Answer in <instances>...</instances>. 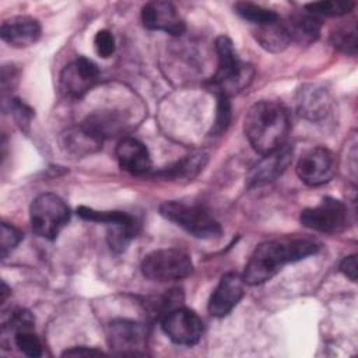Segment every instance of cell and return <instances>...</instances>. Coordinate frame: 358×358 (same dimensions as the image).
<instances>
[{
	"mask_svg": "<svg viewBox=\"0 0 358 358\" xmlns=\"http://www.w3.org/2000/svg\"><path fill=\"white\" fill-rule=\"evenodd\" d=\"M320 245L309 238H281L266 241L256 246L250 255L243 281L249 285H259L271 280L285 264L295 263L316 255Z\"/></svg>",
	"mask_w": 358,
	"mask_h": 358,
	"instance_id": "6da1fadb",
	"label": "cell"
},
{
	"mask_svg": "<svg viewBox=\"0 0 358 358\" xmlns=\"http://www.w3.org/2000/svg\"><path fill=\"white\" fill-rule=\"evenodd\" d=\"M243 131L252 148L266 155L285 144L289 131L288 110L278 102L260 101L246 112Z\"/></svg>",
	"mask_w": 358,
	"mask_h": 358,
	"instance_id": "7a4b0ae2",
	"label": "cell"
},
{
	"mask_svg": "<svg viewBox=\"0 0 358 358\" xmlns=\"http://www.w3.org/2000/svg\"><path fill=\"white\" fill-rule=\"evenodd\" d=\"M215 52L218 66L208 81L210 90H213L215 95L231 96L249 84L253 70L250 66L239 60L232 41L225 35L215 39Z\"/></svg>",
	"mask_w": 358,
	"mask_h": 358,
	"instance_id": "3957f363",
	"label": "cell"
},
{
	"mask_svg": "<svg viewBox=\"0 0 358 358\" xmlns=\"http://www.w3.org/2000/svg\"><path fill=\"white\" fill-rule=\"evenodd\" d=\"M159 213L164 218L199 239L218 238L222 232L220 222L206 208L197 204L171 200L161 204Z\"/></svg>",
	"mask_w": 358,
	"mask_h": 358,
	"instance_id": "277c9868",
	"label": "cell"
},
{
	"mask_svg": "<svg viewBox=\"0 0 358 358\" xmlns=\"http://www.w3.org/2000/svg\"><path fill=\"white\" fill-rule=\"evenodd\" d=\"M29 217L32 231L41 238L53 241L67 225L70 210L57 194L42 193L32 200Z\"/></svg>",
	"mask_w": 358,
	"mask_h": 358,
	"instance_id": "5b68a950",
	"label": "cell"
},
{
	"mask_svg": "<svg viewBox=\"0 0 358 358\" xmlns=\"http://www.w3.org/2000/svg\"><path fill=\"white\" fill-rule=\"evenodd\" d=\"M141 271L144 277L152 281H176L193 273V262L190 255L182 249H157L144 256Z\"/></svg>",
	"mask_w": 358,
	"mask_h": 358,
	"instance_id": "8992f818",
	"label": "cell"
},
{
	"mask_svg": "<svg viewBox=\"0 0 358 358\" xmlns=\"http://www.w3.org/2000/svg\"><path fill=\"white\" fill-rule=\"evenodd\" d=\"M77 214L85 221L106 225V241L110 250L115 253L124 252L130 241L138 232L137 220L124 211H99L81 206L77 208Z\"/></svg>",
	"mask_w": 358,
	"mask_h": 358,
	"instance_id": "52a82bcc",
	"label": "cell"
},
{
	"mask_svg": "<svg viewBox=\"0 0 358 358\" xmlns=\"http://www.w3.org/2000/svg\"><path fill=\"white\" fill-rule=\"evenodd\" d=\"M299 222L323 234L343 232L348 225V208L333 197H324L317 206L301 211Z\"/></svg>",
	"mask_w": 358,
	"mask_h": 358,
	"instance_id": "ba28073f",
	"label": "cell"
},
{
	"mask_svg": "<svg viewBox=\"0 0 358 358\" xmlns=\"http://www.w3.org/2000/svg\"><path fill=\"white\" fill-rule=\"evenodd\" d=\"M161 327L166 337L179 345H194L203 334V322L193 310L176 306L161 316Z\"/></svg>",
	"mask_w": 358,
	"mask_h": 358,
	"instance_id": "9c48e42d",
	"label": "cell"
},
{
	"mask_svg": "<svg viewBox=\"0 0 358 358\" xmlns=\"http://www.w3.org/2000/svg\"><path fill=\"white\" fill-rule=\"evenodd\" d=\"M108 344L117 355H145L147 329L143 323L129 319H115L106 329Z\"/></svg>",
	"mask_w": 358,
	"mask_h": 358,
	"instance_id": "30bf717a",
	"label": "cell"
},
{
	"mask_svg": "<svg viewBox=\"0 0 358 358\" xmlns=\"http://www.w3.org/2000/svg\"><path fill=\"white\" fill-rule=\"evenodd\" d=\"M336 172V158L326 147L306 151L296 164L298 178L308 186H320L331 180Z\"/></svg>",
	"mask_w": 358,
	"mask_h": 358,
	"instance_id": "8fae6325",
	"label": "cell"
},
{
	"mask_svg": "<svg viewBox=\"0 0 358 358\" xmlns=\"http://www.w3.org/2000/svg\"><path fill=\"white\" fill-rule=\"evenodd\" d=\"M98 80V66L87 57H78L63 67L60 73V88L70 98H81Z\"/></svg>",
	"mask_w": 358,
	"mask_h": 358,
	"instance_id": "7c38bea8",
	"label": "cell"
},
{
	"mask_svg": "<svg viewBox=\"0 0 358 358\" xmlns=\"http://www.w3.org/2000/svg\"><path fill=\"white\" fill-rule=\"evenodd\" d=\"M141 22L150 31H162L175 36L182 35L186 29L176 7L171 1L164 0L147 3L141 10Z\"/></svg>",
	"mask_w": 358,
	"mask_h": 358,
	"instance_id": "4fadbf2b",
	"label": "cell"
},
{
	"mask_svg": "<svg viewBox=\"0 0 358 358\" xmlns=\"http://www.w3.org/2000/svg\"><path fill=\"white\" fill-rule=\"evenodd\" d=\"M292 155L294 148L289 144H282L280 148L263 155L246 176L248 187L262 186L275 180L291 165Z\"/></svg>",
	"mask_w": 358,
	"mask_h": 358,
	"instance_id": "5bb4252c",
	"label": "cell"
},
{
	"mask_svg": "<svg viewBox=\"0 0 358 358\" xmlns=\"http://www.w3.org/2000/svg\"><path fill=\"white\" fill-rule=\"evenodd\" d=\"M245 281L236 273H227L208 299V313L214 317L227 316L243 298Z\"/></svg>",
	"mask_w": 358,
	"mask_h": 358,
	"instance_id": "9a60e30c",
	"label": "cell"
},
{
	"mask_svg": "<svg viewBox=\"0 0 358 358\" xmlns=\"http://www.w3.org/2000/svg\"><path fill=\"white\" fill-rule=\"evenodd\" d=\"M34 322L35 320L31 312L25 309H20L11 315L4 329H8V331H13L14 343L21 352L35 358L42 355V344L38 336L35 334Z\"/></svg>",
	"mask_w": 358,
	"mask_h": 358,
	"instance_id": "2e32d148",
	"label": "cell"
},
{
	"mask_svg": "<svg viewBox=\"0 0 358 358\" xmlns=\"http://www.w3.org/2000/svg\"><path fill=\"white\" fill-rule=\"evenodd\" d=\"M0 35L1 39L13 48H27L39 39L41 25L34 17L17 15L3 21Z\"/></svg>",
	"mask_w": 358,
	"mask_h": 358,
	"instance_id": "e0dca14e",
	"label": "cell"
},
{
	"mask_svg": "<svg viewBox=\"0 0 358 358\" xmlns=\"http://www.w3.org/2000/svg\"><path fill=\"white\" fill-rule=\"evenodd\" d=\"M119 166L131 175H144L151 169V157L147 147L137 138H122L115 150Z\"/></svg>",
	"mask_w": 358,
	"mask_h": 358,
	"instance_id": "ac0fdd59",
	"label": "cell"
},
{
	"mask_svg": "<svg viewBox=\"0 0 358 358\" xmlns=\"http://www.w3.org/2000/svg\"><path fill=\"white\" fill-rule=\"evenodd\" d=\"M208 154L204 151H194L185 155L175 164L158 171L155 176L172 182H189L193 180L207 165Z\"/></svg>",
	"mask_w": 358,
	"mask_h": 358,
	"instance_id": "d6986e66",
	"label": "cell"
},
{
	"mask_svg": "<svg viewBox=\"0 0 358 358\" xmlns=\"http://www.w3.org/2000/svg\"><path fill=\"white\" fill-rule=\"evenodd\" d=\"M62 148L73 157H85L96 152L102 148L103 141L96 138L91 131H88L81 123L66 130L60 138Z\"/></svg>",
	"mask_w": 358,
	"mask_h": 358,
	"instance_id": "ffe728a7",
	"label": "cell"
},
{
	"mask_svg": "<svg viewBox=\"0 0 358 358\" xmlns=\"http://www.w3.org/2000/svg\"><path fill=\"white\" fill-rule=\"evenodd\" d=\"M298 110L309 120H320L330 110V98L326 90L317 85L301 88L298 96Z\"/></svg>",
	"mask_w": 358,
	"mask_h": 358,
	"instance_id": "44dd1931",
	"label": "cell"
},
{
	"mask_svg": "<svg viewBox=\"0 0 358 358\" xmlns=\"http://www.w3.org/2000/svg\"><path fill=\"white\" fill-rule=\"evenodd\" d=\"M253 36L263 49L271 53H278L291 43L285 21H282L281 18L256 27V29L253 31Z\"/></svg>",
	"mask_w": 358,
	"mask_h": 358,
	"instance_id": "7402d4cb",
	"label": "cell"
},
{
	"mask_svg": "<svg viewBox=\"0 0 358 358\" xmlns=\"http://www.w3.org/2000/svg\"><path fill=\"white\" fill-rule=\"evenodd\" d=\"M291 42L299 45H309L319 38L320 20L312 14H296L285 20Z\"/></svg>",
	"mask_w": 358,
	"mask_h": 358,
	"instance_id": "603a6c76",
	"label": "cell"
},
{
	"mask_svg": "<svg viewBox=\"0 0 358 358\" xmlns=\"http://www.w3.org/2000/svg\"><path fill=\"white\" fill-rule=\"evenodd\" d=\"M234 8L239 17H242L245 21H249L250 24H255L256 27L277 21L280 18V15L275 11L249 1L236 3Z\"/></svg>",
	"mask_w": 358,
	"mask_h": 358,
	"instance_id": "cb8c5ba5",
	"label": "cell"
},
{
	"mask_svg": "<svg viewBox=\"0 0 358 358\" xmlns=\"http://www.w3.org/2000/svg\"><path fill=\"white\" fill-rule=\"evenodd\" d=\"M354 1H336V0H326V1H313L305 4V8L309 14L315 17H341L348 14L354 8Z\"/></svg>",
	"mask_w": 358,
	"mask_h": 358,
	"instance_id": "d4e9b609",
	"label": "cell"
},
{
	"mask_svg": "<svg viewBox=\"0 0 358 358\" xmlns=\"http://www.w3.org/2000/svg\"><path fill=\"white\" fill-rule=\"evenodd\" d=\"M331 45L341 53L355 56L357 53V27L355 22L337 28L330 36Z\"/></svg>",
	"mask_w": 358,
	"mask_h": 358,
	"instance_id": "484cf974",
	"label": "cell"
},
{
	"mask_svg": "<svg viewBox=\"0 0 358 358\" xmlns=\"http://www.w3.org/2000/svg\"><path fill=\"white\" fill-rule=\"evenodd\" d=\"M24 235L22 232L8 224V222H1V229H0V250H1V259H6L22 241Z\"/></svg>",
	"mask_w": 358,
	"mask_h": 358,
	"instance_id": "4316f807",
	"label": "cell"
},
{
	"mask_svg": "<svg viewBox=\"0 0 358 358\" xmlns=\"http://www.w3.org/2000/svg\"><path fill=\"white\" fill-rule=\"evenodd\" d=\"M231 122V102L227 95H217V115L211 129V136L222 134Z\"/></svg>",
	"mask_w": 358,
	"mask_h": 358,
	"instance_id": "83f0119b",
	"label": "cell"
},
{
	"mask_svg": "<svg viewBox=\"0 0 358 358\" xmlns=\"http://www.w3.org/2000/svg\"><path fill=\"white\" fill-rule=\"evenodd\" d=\"M10 109H11V113H13V116H14L17 124H18L22 130L28 131L29 124H31V120H32V117H34V110H32L25 102H22V101L18 99V98H13V99L10 101Z\"/></svg>",
	"mask_w": 358,
	"mask_h": 358,
	"instance_id": "f1b7e54d",
	"label": "cell"
},
{
	"mask_svg": "<svg viewBox=\"0 0 358 358\" xmlns=\"http://www.w3.org/2000/svg\"><path fill=\"white\" fill-rule=\"evenodd\" d=\"M94 48L98 56L106 59L113 55L115 52V38L110 31L108 29H101L96 32L94 38Z\"/></svg>",
	"mask_w": 358,
	"mask_h": 358,
	"instance_id": "f546056e",
	"label": "cell"
},
{
	"mask_svg": "<svg viewBox=\"0 0 358 358\" xmlns=\"http://www.w3.org/2000/svg\"><path fill=\"white\" fill-rule=\"evenodd\" d=\"M340 270L347 278L355 282L357 281V255L344 257V260L340 264Z\"/></svg>",
	"mask_w": 358,
	"mask_h": 358,
	"instance_id": "4dcf8cb0",
	"label": "cell"
},
{
	"mask_svg": "<svg viewBox=\"0 0 358 358\" xmlns=\"http://www.w3.org/2000/svg\"><path fill=\"white\" fill-rule=\"evenodd\" d=\"M63 357H81V355H102V351L96 350V348H90V347H71L69 350H66L63 354Z\"/></svg>",
	"mask_w": 358,
	"mask_h": 358,
	"instance_id": "1f68e13d",
	"label": "cell"
}]
</instances>
